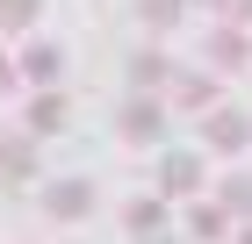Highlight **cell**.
I'll list each match as a JSON object with an SVG mask.
<instances>
[{
  "label": "cell",
  "instance_id": "7a4b0ae2",
  "mask_svg": "<svg viewBox=\"0 0 252 244\" xmlns=\"http://www.w3.org/2000/svg\"><path fill=\"white\" fill-rule=\"evenodd\" d=\"M0 172H7V180H36V144H29L22 130L0 136Z\"/></svg>",
  "mask_w": 252,
  "mask_h": 244
},
{
  "label": "cell",
  "instance_id": "8992f818",
  "mask_svg": "<svg viewBox=\"0 0 252 244\" xmlns=\"http://www.w3.org/2000/svg\"><path fill=\"white\" fill-rule=\"evenodd\" d=\"M223 216H231V208H194V216H188V237H202V244L223 237Z\"/></svg>",
  "mask_w": 252,
  "mask_h": 244
},
{
  "label": "cell",
  "instance_id": "52a82bcc",
  "mask_svg": "<svg viewBox=\"0 0 252 244\" xmlns=\"http://www.w3.org/2000/svg\"><path fill=\"white\" fill-rule=\"evenodd\" d=\"M29 130H65V101H58V94H43L36 108H29Z\"/></svg>",
  "mask_w": 252,
  "mask_h": 244
},
{
  "label": "cell",
  "instance_id": "7c38bea8",
  "mask_svg": "<svg viewBox=\"0 0 252 244\" xmlns=\"http://www.w3.org/2000/svg\"><path fill=\"white\" fill-rule=\"evenodd\" d=\"M137 244H180V237H158V230H144V237H137Z\"/></svg>",
  "mask_w": 252,
  "mask_h": 244
},
{
  "label": "cell",
  "instance_id": "3957f363",
  "mask_svg": "<svg viewBox=\"0 0 252 244\" xmlns=\"http://www.w3.org/2000/svg\"><path fill=\"white\" fill-rule=\"evenodd\" d=\"M158 187L166 194H194L202 187V158H194V151H173V158L158 165Z\"/></svg>",
  "mask_w": 252,
  "mask_h": 244
},
{
  "label": "cell",
  "instance_id": "30bf717a",
  "mask_svg": "<svg viewBox=\"0 0 252 244\" xmlns=\"http://www.w3.org/2000/svg\"><path fill=\"white\" fill-rule=\"evenodd\" d=\"M223 208H231V216H252V180H231V187H223Z\"/></svg>",
  "mask_w": 252,
  "mask_h": 244
},
{
  "label": "cell",
  "instance_id": "6da1fadb",
  "mask_svg": "<svg viewBox=\"0 0 252 244\" xmlns=\"http://www.w3.org/2000/svg\"><path fill=\"white\" fill-rule=\"evenodd\" d=\"M43 208H51L58 223H72V216L94 208V187H87V180H51V187H43Z\"/></svg>",
  "mask_w": 252,
  "mask_h": 244
},
{
  "label": "cell",
  "instance_id": "9c48e42d",
  "mask_svg": "<svg viewBox=\"0 0 252 244\" xmlns=\"http://www.w3.org/2000/svg\"><path fill=\"white\" fill-rule=\"evenodd\" d=\"M22 79H58V51H29L22 57Z\"/></svg>",
  "mask_w": 252,
  "mask_h": 244
},
{
  "label": "cell",
  "instance_id": "5bb4252c",
  "mask_svg": "<svg viewBox=\"0 0 252 244\" xmlns=\"http://www.w3.org/2000/svg\"><path fill=\"white\" fill-rule=\"evenodd\" d=\"M245 244H252V230H245Z\"/></svg>",
  "mask_w": 252,
  "mask_h": 244
},
{
  "label": "cell",
  "instance_id": "5b68a950",
  "mask_svg": "<svg viewBox=\"0 0 252 244\" xmlns=\"http://www.w3.org/2000/svg\"><path fill=\"white\" fill-rule=\"evenodd\" d=\"M123 136H130V144L158 136V108H123Z\"/></svg>",
  "mask_w": 252,
  "mask_h": 244
},
{
  "label": "cell",
  "instance_id": "ba28073f",
  "mask_svg": "<svg viewBox=\"0 0 252 244\" xmlns=\"http://www.w3.org/2000/svg\"><path fill=\"white\" fill-rule=\"evenodd\" d=\"M166 223V201H130V230L144 237V230H158Z\"/></svg>",
  "mask_w": 252,
  "mask_h": 244
},
{
  "label": "cell",
  "instance_id": "8fae6325",
  "mask_svg": "<svg viewBox=\"0 0 252 244\" xmlns=\"http://www.w3.org/2000/svg\"><path fill=\"white\" fill-rule=\"evenodd\" d=\"M36 15V0H0V22H29Z\"/></svg>",
  "mask_w": 252,
  "mask_h": 244
},
{
  "label": "cell",
  "instance_id": "4fadbf2b",
  "mask_svg": "<svg viewBox=\"0 0 252 244\" xmlns=\"http://www.w3.org/2000/svg\"><path fill=\"white\" fill-rule=\"evenodd\" d=\"M7 79H15V72H7V65H0V94H7Z\"/></svg>",
  "mask_w": 252,
  "mask_h": 244
},
{
  "label": "cell",
  "instance_id": "277c9868",
  "mask_svg": "<svg viewBox=\"0 0 252 244\" xmlns=\"http://www.w3.org/2000/svg\"><path fill=\"white\" fill-rule=\"evenodd\" d=\"M245 136H252V130H245V115H231V108L209 115V144H216V151H245Z\"/></svg>",
  "mask_w": 252,
  "mask_h": 244
}]
</instances>
